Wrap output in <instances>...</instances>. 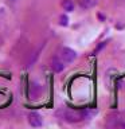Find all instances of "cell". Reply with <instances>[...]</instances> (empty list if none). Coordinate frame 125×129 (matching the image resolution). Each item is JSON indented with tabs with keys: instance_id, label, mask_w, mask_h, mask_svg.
Here are the masks:
<instances>
[{
	"instance_id": "7a4b0ae2",
	"label": "cell",
	"mask_w": 125,
	"mask_h": 129,
	"mask_svg": "<svg viewBox=\"0 0 125 129\" xmlns=\"http://www.w3.org/2000/svg\"><path fill=\"white\" fill-rule=\"evenodd\" d=\"M59 58L62 59L65 63H71L73 60L77 58V52L74 50H71V48H69V47H63L62 50H60Z\"/></svg>"
},
{
	"instance_id": "3957f363",
	"label": "cell",
	"mask_w": 125,
	"mask_h": 129,
	"mask_svg": "<svg viewBox=\"0 0 125 129\" xmlns=\"http://www.w3.org/2000/svg\"><path fill=\"white\" fill-rule=\"evenodd\" d=\"M28 122H30L31 126L39 128V126H42V117H40L39 113L31 112L30 114H28Z\"/></svg>"
},
{
	"instance_id": "277c9868",
	"label": "cell",
	"mask_w": 125,
	"mask_h": 129,
	"mask_svg": "<svg viewBox=\"0 0 125 129\" xmlns=\"http://www.w3.org/2000/svg\"><path fill=\"white\" fill-rule=\"evenodd\" d=\"M51 67H52V70H54L55 73H59V71L63 70L65 62L59 58V56H54V58L51 59Z\"/></svg>"
},
{
	"instance_id": "6da1fadb",
	"label": "cell",
	"mask_w": 125,
	"mask_h": 129,
	"mask_svg": "<svg viewBox=\"0 0 125 129\" xmlns=\"http://www.w3.org/2000/svg\"><path fill=\"white\" fill-rule=\"evenodd\" d=\"M58 114L62 117L65 121L67 122H78L82 121L83 118H86L89 116V113L86 110H74V109H63L60 110Z\"/></svg>"
},
{
	"instance_id": "5b68a950",
	"label": "cell",
	"mask_w": 125,
	"mask_h": 129,
	"mask_svg": "<svg viewBox=\"0 0 125 129\" xmlns=\"http://www.w3.org/2000/svg\"><path fill=\"white\" fill-rule=\"evenodd\" d=\"M62 7L65 11H73L74 10V3H73V0H63L62 2Z\"/></svg>"
},
{
	"instance_id": "8992f818",
	"label": "cell",
	"mask_w": 125,
	"mask_h": 129,
	"mask_svg": "<svg viewBox=\"0 0 125 129\" xmlns=\"http://www.w3.org/2000/svg\"><path fill=\"white\" fill-rule=\"evenodd\" d=\"M60 24H62V26H67V18H66V16H60Z\"/></svg>"
}]
</instances>
